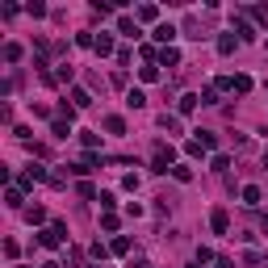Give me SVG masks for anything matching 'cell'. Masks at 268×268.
I'll return each instance as SVG.
<instances>
[{
	"mask_svg": "<svg viewBox=\"0 0 268 268\" xmlns=\"http://www.w3.org/2000/svg\"><path fill=\"white\" fill-rule=\"evenodd\" d=\"M218 51L230 55V51H235V38H230V34H222V38H218Z\"/></svg>",
	"mask_w": 268,
	"mask_h": 268,
	"instance_id": "2e32d148",
	"label": "cell"
},
{
	"mask_svg": "<svg viewBox=\"0 0 268 268\" xmlns=\"http://www.w3.org/2000/svg\"><path fill=\"white\" fill-rule=\"evenodd\" d=\"M5 59H9V63H17V59H21V46H17V42H9V46H5Z\"/></svg>",
	"mask_w": 268,
	"mask_h": 268,
	"instance_id": "9a60e30c",
	"label": "cell"
},
{
	"mask_svg": "<svg viewBox=\"0 0 268 268\" xmlns=\"http://www.w3.org/2000/svg\"><path fill=\"white\" fill-rule=\"evenodd\" d=\"M72 101H76V109H88V105H92V97L84 88H72Z\"/></svg>",
	"mask_w": 268,
	"mask_h": 268,
	"instance_id": "52a82bcc",
	"label": "cell"
},
{
	"mask_svg": "<svg viewBox=\"0 0 268 268\" xmlns=\"http://www.w3.org/2000/svg\"><path fill=\"white\" fill-rule=\"evenodd\" d=\"M260 226H264V230H268V214H264V218H260Z\"/></svg>",
	"mask_w": 268,
	"mask_h": 268,
	"instance_id": "ffe728a7",
	"label": "cell"
},
{
	"mask_svg": "<svg viewBox=\"0 0 268 268\" xmlns=\"http://www.w3.org/2000/svg\"><path fill=\"white\" fill-rule=\"evenodd\" d=\"M197 105H201V97H197V92H184L180 97V113H193Z\"/></svg>",
	"mask_w": 268,
	"mask_h": 268,
	"instance_id": "5b68a950",
	"label": "cell"
},
{
	"mask_svg": "<svg viewBox=\"0 0 268 268\" xmlns=\"http://www.w3.org/2000/svg\"><path fill=\"white\" fill-rule=\"evenodd\" d=\"M243 201H247V205H260V189H255V184H247V189H243Z\"/></svg>",
	"mask_w": 268,
	"mask_h": 268,
	"instance_id": "4fadbf2b",
	"label": "cell"
},
{
	"mask_svg": "<svg viewBox=\"0 0 268 268\" xmlns=\"http://www.w3.org/2000/svg\"><path fill=\"white\" fill-rule=\"evenodd\" d=\"M130 251V239H113V255H126Z\"/></svg>",
	"mask_w": 268,
	"mask_h": 268,
	"instance_id": "d6986e66",
	"label": "cell"
},
{
	"mask_svg": "<svg viewBox=\"0 0 268 268\" xmlns=\"http://www.w3.org/2000/svg\"><path fill=\"white\" fill-rule=\"evenodd\" d=\"M172 176H176L180 184H189V180H193V168H189V164H176V168H172Z\"/></svg>",
	"mask_w": 268,
	"mask_h": 268,
	"instance_id": "ba28073f",
	"label": "cell"
},
{
	"mask_svg": "<svg viewBox=\"0 0 268 268\" xmlns=\"http://www.w3.org/2000/svg\"><path fill=\"white\" fill-rule=\"evenodd\" d=\"M38 180H46V168L30 164V168H26V176H21V184H26V189H30V184H38Z\"/></svg>",
	"mask_w": 268,
	"mask_h": 268,
	"instance_id": "7a4b0ae2",
	"label": "cell"
},
{
	"mask_svg": "<svg viewBox=\"0 0 268 268\" xmlns=\"http://www.w3.org/2000/svg\"><path fill=\"white\" fill-rule=\"evenodd\" d=\"M230 88H235V92H251V76H235V80H230Z\"/></svg>",
	"mask_w": 268,
	"mask_h": 268,
	"instance_id": "7c38bea8",
	"label": "cell"
},
{
	"mask_svg": "<svg viewBox=\"0 0 268 268\" xmlns=\"http://www.w3.org/2000/svg\"><path fill=\"white\" fill-rule=\"evenodd\" d=\"M118 30L126 34V38H138V26H134V21H130V17H118Z\"/></svg>",
	"mask_w": 268,
	"mask_h": 268,
	"instance_id": "8992f818",
	"label": "cell"
},
{
	"mask_svg": "<svg viewBox=\"0 0 268 268\" xmlns=\"http://www.w3.org/2000/svg\"><path fill=\"white\" fill-rule=\"evenodd\" d=\"M126 105H130V109H143V105H147V97H143V92H138V88H134V92H130V97H126Z\"/></svg>",
	"mask_w": 268,
	"mask_h": 268,
	"instance_id": "5bb4252c",
	"label": "cell"
},
{
	"mask_svg": "<svg viewBox=\"0 0 268 268\" xmlns=\"http://www.w3.org/2000/svg\"><path fill=\"white\" fill-rule=\"evenodd\" d=\"M172 147H155V172H172Z\"/></svg>",
	"mask_w": 268,
	"mask_h": 268,
	"instance_id": "6da1fadb",
	"label": "cell"
},
{
	"mask_svg": "<svg viewBox=\"0 0 268 268\" xmlns=\"http://www.w3.org/2000/svg\"><path fill=\"white\" fill-rule=\"evenodd\" d=\"M138 17H143V21H155L159 9H155V5H143V9H138Z\"/></svg>",
	"mask_w": 268,
	"mask_h": 268,
	"instance_id": "e0dca14e",
	"label": "cell"
},
{
	"mask_svg": "<svg viewBox=\"0 0 268 268\" xmlns=\"http://www.w3.org/2000/svg\"><path fill=\"white\" fill-rule=\"evenodd\" d=\"M155 38H159V42H164V46H168L172 38H176V30H172V26H168V21H164V26H159V30H155Z\"/></svg>",
	"mask_w": 268,
	"mask_h": 268,
	"instance_id": "30bf717a",
	"label": "cell"
},
{
	"mask_svg": "<svg viewBox=\"0 0 268 268\" xmlns=\"http://www.w3.org/2000/svg\"><path fill=\"white\" fill-rule=\"evenodd\" d=\"M105 130H109V134H122V130H126V122L113 113V118H105Z\"/></svg>",
	"mask_w": 268,
	"mask_h": 268,
	"instance_id": "9c48e42d",
	"label": "cell"
},
{
	"mask_svg": "<svg viewBox=\"0 0 268 268\" xmlns=\"http://www.w3.org/2000/svg\"><path fill=\"white\" fill-rule=\"evenodd\" d=\"M209 226H214L218 235H226V226H230L226 222V209H214V214H209Z\"/></svg>",
	"mask_w": 268,
	"mask_h": 268,
	"instance_id": "3957f363",
	"label": "cell"
},
{
	"mask_svg": "<svg viewBox=\"0 0 268 268\" xmlns=\"http://www.w3.org/2000/svg\"><path fill=\"white\" fill-rule=\"evenodd\" d=\"M26 218H30V222H46V209H42V205H34V209H30Z\"/></svg>",
	"mask_w": 268,
	"mask_h": 268,
	"instance_id": "ac0fdd59",
	"label": "cell"
},
{
	"mask_svg": "<svg viewBox=\"0 0 268 268\" xmlns=\"http://www.w3.org/2000/svg\"><path fill=\"white\" fill-rule=\"evenodd\" d=\"M97 55H113V38H109V34H101V38H97Z\"/></svg>",
	"mask_w": 268,
	"mask_h": 268,
	"instance_id": "8fae6325",
	"label": "cell"
},
{
	"mask_svg": "<svg viewBox=\"0 0 268 268\" xmlns=\"http://www.w3.org/2000/svg\"><path fill=\"white\" fill-rule=\"evenodd\" d=\"M159 63H164V67H176V63H180V51H176V46H164V51H159Z\"/></svg>",
	"mask_w": 268,
	"mask_h": 268,
	"instance_id": "277c9868",
	"label": "cell"
},
{
	"mask_svg": "<svg viewBox=\"0 0 268 268\" xmlns=\"http://www.w3.org/2000/svg\"><path fill=\"white\" fill-rule=\"evenodd\" d=\"M138 268H151V264H138Z\"/></svg>",
	"mask_w": 268,
	"mask_h": 268,
	"instance_id": "44dd1931",
	"label": "cell"
}]
</instances>
